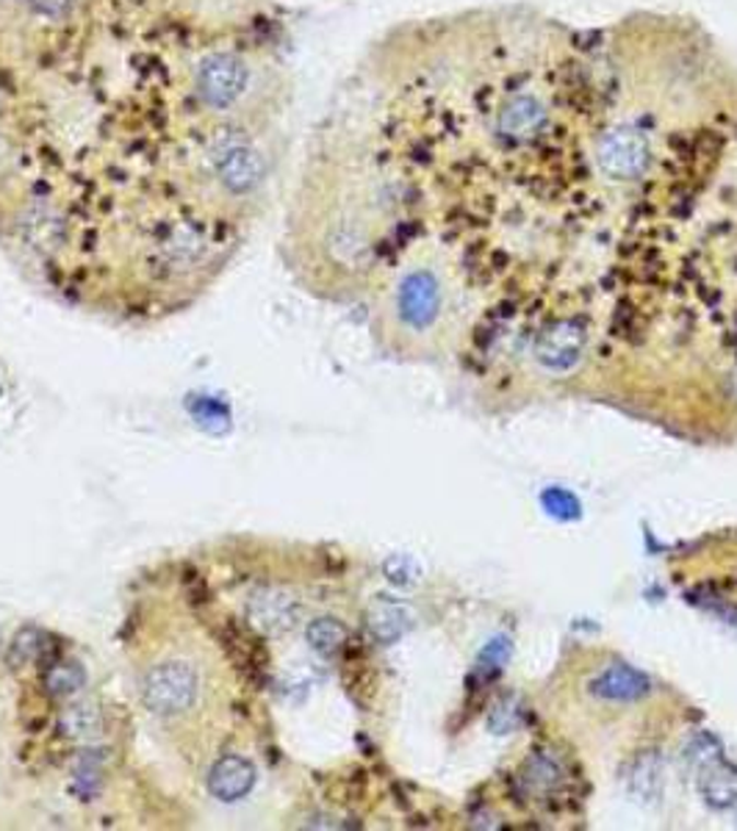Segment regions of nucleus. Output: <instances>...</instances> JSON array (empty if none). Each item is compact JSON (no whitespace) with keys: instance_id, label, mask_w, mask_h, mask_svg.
Wrapping results in <instances>:
<instances>
[{"instance_id":"nucleus-1","label":"nucleus","mask_w":737,"mask_h":831,"mask_svg":"<svg viewBox=\"0 0 737 831\" xmlns=\"http://www.w3.org/2000/svg\"><path fill=\"white\" fill-rule=\"evenodd\" d=\"M274 0H0V247L61 300L178 314L272 206Z\"/></svg>"},{"instance_id":"nucleus-2","label":"nucleus","mask_w":737,"mask_h":831,"mask_svg":"<svg viewBox=\"0 0 737 831\" xmlns=\"http://www.w3.org/2000/svg\"><path fill=\"white\" fill-rule=\"evenodd\" d=\"M209 688L191 654H175L153 663L142 677L144 706L164 724H184L197 713Z\"/></svg>"},{"instance_id":"nucleus-3","label":"nucleus","mask_w":737,"mask_h":831,"mask_svg":"<svg viewBox=\"0 0 737 831\" xmlns=\"http://www.w3.org/2000/svg\"><path fill=\"white\" fill-rule=\"evenodd\" d=\"M441 305H444V291H441L438 278L430 269H408L399 278L394 308H397L399 321L405 327L428 330L438 319Z\"/></svg>"},{"instance_id":"nucleus-4","label":"nucleus","mask_w":737,"mask_h":831,"mask_svg":"<svg viewBox=\"0 0 737 831\" xmlns=\"http://www.w3.org/2000/svg\"><path fill=\"white\" fill-rule=\"evenodd\" d=\"M652 144L637 128H616L599 144V164L610 178L635 180L648 169Z\"/></svg>"},{"instance_id":"nucleus-5","label":"nucleus","mask_w":737,"mask_h":831,"mask_svg":"<svg viewBox=\"0 0 737 831\" xmlns=\"http://www.w3.org/2000/svg\"><path fill=\"white\" fill-rule=\"evenodd\" d=\"M585 347V327L574 319H563L549 327L536 344V355L543 366L563 372L580 361Z\"/></svg>"},{"instance_id":"nucleus-6","label":"nucleus","mask_w":737,"mask_h":831,"mask_svg":"<svg viewBox=\"0 0 737 831\" xmlns=\"http://www.w3.org/2000/svg\"><path fill=\"white\" fill-rule=\"evenodd\" d=\"M648 690H652V682H648L646 674L635 671L632 665L624 663L610 665V668L601 671L599 677L594 679V684H590V693L605 701H619V704L643 699V695H648Z\"/></svg>"},{"instance_id":"nucleus-7","label":"nucleus","mask_w":737,"mask_h":831,"mask_svg":"<svg viewBox=\"0 0 737 831\" xmlns=\"http://www.w3.org/2000/svg\"><path fill=\"white\" fill-rule=\"evenodd\" d=\"M543 119H547V112L538 103V97L522 92V95H513L500 112V131L513 142H527L541 131Z\"/></svg>"},{"instance_id":"nucleus-8","label":"nucleus","mask_w":737,"mask_h":831,"mask_svg":"<svg viewBox=\"0 0 737 831\" xmlns=\"http://www.w3.org/2000/svg\"><path fill=\"white\" fill-rule=\"evenodd\" d=\"M699 789L704 801L715 809H729L737 804V768L729 765L721 754L699 762Z\"/></svg>"},{"instance_id":"nucleus-9","label":"nucleus","mask_w":737,"mask_h":831,"mask_svg":"<svg viewBox=\"0 0 737 831\" xmlns=\"http://www.w3.org/2000/svg\"><path fill=\"white\" fill-rule=\"evenodd\" d=\"M253 782H256V771H253L250 762L238 754L220 757L209 776L211 793L217 798H222V801H236V798L247 796Z\"/></svg>"},{"instance_id":"nucleus-10","label":"nucleus","mask_w":737,"mask_h":831,"mask_svg":"<svg viewBox=\"0 0 737 831\" xmlns=\"http://www.w3.org/2000/svg\"><path fill=\"white\" fill-rule=\"evenodd\" d=\"M632 796L643 804H654L663 793V760L657 754H641L630 768Z\"/></svg>"},{"instance_id":"nucleus-11","label":"nucleus","mask_w":737,"mask_h":831,"mask_svg":"<svg viewBox=\"0 0 737 831\" xmlns=\"http://www.w3.org/2000/svg\"><path fill=\"white\" fill-rule=\"evenodd\" d=\"M518 784H522L527 796H543V793H549V789H554L560 784L558 762H552L543 754H533L524 762L522 773H518Z\"/></svg>"},{"instance_id":"nucleus-12","label":"nucleus","mask_w":737,"mask_h":831,"mask_svg":"<svg viewBox=\"0 0 737 831\" xmlns=\"http://www.w3.org/2000/svg\"><path fill=\"white\" fill-rule=\"evenodd\" d=\"M405 627H408V621H405L402 607L397 605H377L375 610L368 612V630L375 632L381 641H394V637L402 635Z\"/></svg>"},{"instance_id":"nucleus-13","label":"nucleus","mask_w":737,"mask_h":831,"mask_svg":"<svg viewBox=\"0 0 737 831\" xmlns=\"http://www.w3.org/2000/svg\"><path fill=\"white\" fill-rule=\"evenodd\" d=\"M308 643L319 654H334L347 643V630L334 618H319L308 627Z\"/></svg>"},{"instance_id":"nucleus-14","label":"nucleus","mask_w":737,"mask_h":831,"mask_svg":"<svg viewBox=\"0 0 737 831\" xmlns=\"http://www.w3.org/2000/svg\"><path fill=\"white\" fill-rule=\"evenodd\" d=\"M541 505L549 516L560 518V522H577V518L583 516L580 499L571 491H565V488H547V491L541 493Z\"/></svg>"},{"instance_id":"nucleus-15","label":"nucleus","mask_w":737,"mask_h":831,"mask_svg":"<svg viewBox=\"0 0 737 831\" xmlns=\"http://www.w3.org/2000/svg\"><path fill=\"white\" fill-rule=\"evenodd\" d=\"M511 654H513V646L505 635L488 641L486 648L480 652V657H477V674H482V677H494L496 671H502V665L511 659Z\"/></svg>"}]
</instances>
